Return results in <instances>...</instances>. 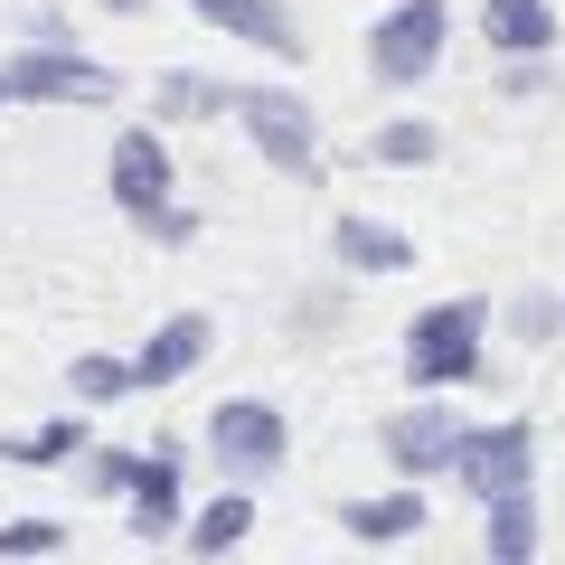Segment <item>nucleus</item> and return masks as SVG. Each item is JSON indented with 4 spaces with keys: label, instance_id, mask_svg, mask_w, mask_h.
Instances as JSON below:
<instances>
[{
    "label": "nucleus",
    "instance_id": "f257e3e1",
    "mask_svg": "<svg viewBox=\"0 0 565 565\" xmlns=\"http://www.w3.org/2000/svg\"><path fill=\"white\" fill-rule=\"evenodd\" d=\"M405 386L415 396H452V386H481L490 377V302L452 292V302H424L405 321V349H396Z\"/></svg>",
    "mask_w": 565,
    "mask_h": 565
},
{
    "label": "nucleus",
    "instance_id": "2eb2a0df",
    "mask_svg": "<svg viewBox=\"0 0 565 565\" xmlns=\"http://www.w3.org/2000/svg\"><path fill=\"white\" fill-rule=\"evenodd\" d=\"M330 255H340V274H405L415 264V236L386 217H340L330 226Z\"/></svg>",
    "mask_w": 565,
    "mask_h": 565
},
{
    "label": "nucleus",
    "instance_id": "f03ea898",
    "mask_svg": "<svg viewBox=\"0 0 565 565\" xmlns=\"http://www.w3.org/2000/svg\"><path fill=\"white\" fill-rule=\"evenodd\" d=\"M0 104H122V76L66 39H39L0 57Z\"/></svg>",
    "mask_w": 565,
    "mask_h": 565
},
{
    "label": "nucleus",
    "instance_id": "f8f14e48",
    "mask_svg": "<svg viewBox=\"0 0 565 565\" xmlns=\"http://www.w3.org/2000/svg\"><path fill=\"white\" fill-rule=\"evenodd\" d=\"M481 47L500 66L556 57V0H481Z\"/></svg>",
    "mask_w": 565,
    "mask_h": 565
},
{
    "label": "nucleus",
    "instance_id": "423d86ee",
    "mask_svg": "<svg viewBox=\"0 0 565 565\" xmlns=\"http://www.w3.org/2000/svg\"><path fill=\"white\" fill-rule=\"evenodd\" d=\"M452 481L471 490V500H527L537 490V424L527 415H500V424H471L462 452H452Z\"/></svg>",
    "mask_w": 565,
    "mask_h": 565
},
{
    "label": "nucleus",
    "instance_id": "9d476101",
    "mask_svg": "<svg viewBox=\"0 0 565 565\" xmlns=\"http://www.w3.org/2000/svg\"><path fill=\"white\" fill-rule=\"evenodd\" d=\"M330 519H340V537H349V546L386 556V546H405L424 519H434V509H424V490H415V481H396V490H367V500H340Z\"/></svg>",
    "mask_w": 565,
    "mask_h": 565
},
{
    "label": "nucleus",
    "instance_id": "6ab92c4d",
    "mask_svg": "<svg viewBox=\"0 0 565 565\" xmlns=\"http://www.w3.org/2000/svg\"><path fill=\"white\" fill-rule=\"evenodd\" d=\"M481 556L537 565V490H527V500H490V509H481Z\"/></svg>",
    "mask_w": 565,
    "mask_h": 565
},
{
    "label": "nucleus",
    "instance_id": "9b49d317",
    "mask_svg": "<svg viewBox=\"0 0 565 565\" xmlns=\"http://www.w3.org/2000/svg\"><path fill=\"white\" fill-rule=\"evenodd\" d=\"M189 20L236 39V47H264V57H302V29H292L282 0H189Z\"/></svg>",
    "mask_w": 565,
    "mask_h": 565
},
{
    "label": "nucleus",
    "instance_id": "1a4fd4ad",
    "mask_svg": "<svg viewBox=\"0 0 565 565\" xmlns=\"http://www.w3.org/2000/svg\"><path fill=\"white\" fill-rule=\"evenodd\" d=\"M180 444H141L132 462V490H122V519H132V537H180L189 527V490H180Z\"/></svg>",
    "mask_w": 565,
    "mask_h": 565
},
{
    "label": "nucleus",
    "instance_id": "393cba45",
    "mask_svg": "<svg viewBox=\"0 0 565 565\" xmlns=\"http://www.w3.org/2000/svg\"><path fill=\"white\" fill-rule=\"evenodd\" d=\"M500 95H546V57H519V66L500 76Z\"/></svg>",
    "mask_w": 565,
    "mask_h": 565
},
{
    "label": "nucleus",
    "instance_id": "0eeeda50",
    "mask_svg": "<svg viewBox=\"0 0 565 565\" xmlns=\"http://www.w3.org/2000/svg\"><path fill=\"white\" fill-rule=\"evenodd\" d=\"M104 189H114V207L132 226H151L161 207H180V161H170L161 122H122L114 151H104Z\"/></svg>",
    "mask_w": 565,
    "mask_h": 565
},
{
    "label": "nucleus",
    "instance_id": "412c9836",
    "mask_svg": "<svg viewBox=\"0 0 565 565\" xmlns=\"http://www.w3.org/2000/svg\"><path fill=\"white\" fill-rule=\"evenodd\" d=\"M57 546H66L57 519H0V565H39V556H57Z\"/></svg>",
    "mask_w": 565,
    "mask_h": 565
},
{
    "label": "nucleus",
    "instance_id": "4be33fe9",
    "mask_svg": "<svg viewBox=\"0 0 565 565\" xmlns=\"http://www.w3.org/2000/svg\"><path fill=\"white\" fill-rule=\"evenodd\" d=\"M509 330H519L527 349L556 340V330H565V292H519V302H509Z\"/></svg>",
    "mask_w": 565,
    "mask_h": 565
},
{
    "label": "nucleus",
    "instance_id": "ddd939ff",
    "mask_svg": "<svg viewBox=\"0 0 565 565\" xmlns=\"http://www.w3.org/2000/svg\"><path fill=\"white\" fill-rule=\"evenodd\" d=\"M207 340H217V330H207L199 311H170V321H161L151 340L132 349L141 386H180V377H199V367H207Z\"/></svg>",
    "mask_w": 565,
    "mask_h": 565
},
{
    "label": "nucleus",
    "instance_id": "b1692460",
    "mask_svg": "<svg viewBox=\"0 0 565 565\" xmlns=\"http://www.w3.org/2000/svg\"><path fill=\"white\" fill-rule=\"evenodd\" d=\"M141 236H151V245H189V236H199V217H189V207H161Z\"/></svg>",
    "mask_w": 565,
    "mask_h": 565
},
{
    "label": "nucleus",
    "instance_id": "5701e85b",
    "mask_svg": "<svg viewBox=\"0 0 565 565\" xmlns=\"http://www.w3.org/2000/svg\"><path fill=\"white\" fill-rule=\"evenodd\" d=\"M132 462H141V452H122V444H95V452H85V481H95L104 500H122V490H132Z\"/></svg>",
    "mask_w": 565,
    "mask_h": 565
},
{
    "label": "nucleus",
    "instance_id": "a211bd4d",
    "mask_svg": "<svg viewBox=\"0 0 565 565\" xmlns=\"http://www.w3.org/2000/svg\"><path fill=\"white\" fill-rule=\"evenodd\" d=\"M66 396L95 415V405H122V396H141V367L132 359H114V349H76V367H66Z\"/></svg>",
    "mask_w": 565,
    "mask_h": 565
},
{
    "label": "nucleus",
    "instance_id": "aec40b11",
    "mask_svg": "<svg viewBox=\"0 0 565 565\" xmlns=\"http://www.w3.org/2000/svg\"><path fill=\"white\" fill-rule=\"evenodd\" d=\"M434 151H444V132H434L424 114H396V122L367 132V161L377 170H434Z\"/></svg>",
    "mask_w": 565,
    "mask_h": 565
},
{
    "label": "nucleus",
    "instance_id": "dca6fc26",
    "mask_svg": "<svg viewBox=\"0 0 565 565\" xmlns=\"http://www.w3.org/2000/svg\"><path fill=\"white\" fill-rule=\"evenodd\" d=\"M217 114H236V85L226 76H199V66L151 76V122H217Z\"/></svg>",
    "mask_w": 565,
    "mask_h": 565
},
{
    "label": "nucleus",
    "instance_id": "a878e982",
    "mask_svg": "<svg viewBox=\"0 0 565 565\" xmlns=\"http://www.w3.org/2000/svg\"><path fill=\"white\" fill-rule=\"evenodd\" d=\"M95 10H141V0H95Z\"/></svg>",
    "mask_w": 565,
    "mask_h": 565
},
{
    "label": "nucleus",
    "instance_id": "bb28decb",
    "mask_svg": "<svg viewBox=\"0 0 565 565\" xmlns=\"http://www.w3.org/2000/svg\"><path fill=\"white\" fill-rule=\"evenodd\" d=\"M481 565H500V556H481Z\"/></svg>",
    "mask_w": 565,
    "mask_h": 565
},
{
    "label": "nucleus",
    "instance_id": "20e7f679",
    "mask_svg": "<svg viewBox=\"0 0 565 565\" xmlns=\"http://www.w3.org/2000/svg\"><path fill=\"white\" fill-rule=\"evenodd\" d=\"M236 122L264 151V170L282 180H321V114L302 104V85H236Z\"/></svg>",
    "mask_w": 565,
    "mask_h": 565
},
{
    "label": "nucleus",
    "instance_id": "6e6552de",
    "mask_svg": "<svg viewBox=\"0 0 565 565\" xmlns=\"http://www.w3.org/2000/svg\"><path fill=\"white\" fill-rule=\"evenodd\" d=\"M462 434L471 424L452 415V396H405L396 415L377 424V452H386V471H396V481H434V471H452V452H462Z\"/></svg>",
    "mask_w": 565,
    "mask_h": 565
},
{
    "label": "nucleus",
    "instance_id": "f3484780",
    "mask_svg": "<svg viewBox=\"0 0 565 565\" xmlns=\"http://www.w3.org/2000/svg\"><path fill=\"white\" fill-rule=\"evenodd\" d=\"M76 452H95V444H85V405L47 415L39 434H0V462H10V471H57V462H76Z\"/></svg>",
    "mask_w": 565,
    "mask_h": 565
},
{
    "label": "nucleus",
    "instance_id": "7ed1b4c3",
    "mask_svg": "<svg viewBox=\"0 0 565 565\" xmlns=\"http://www.w3.org/2000/svg\"><path fill=\"white\" fill-rule=\"evenodd\" d=\"M444 47H452V0H386L367 20V76L424 85V76H444Z\"/></svg>",
    "mask_w": 565,
    "mask_h": 565
},
{
    "label": "nucleus",
    "instance_id": "39448f33",
    "mask_svg": "<svg viewBox=\"0 0 565 565\" xmlns=\"http://www.w3.org/2000/svg\"><path fill=\"white\" fill-rule=\"evenodd\" d=\"M282 452H292V424H282V405H264V396H217V405H207V462H217L236 490L274 481Z\"/></svg>",
    "mask_w": 565,
    "mask_h": 565
},
{
    "label": "nucleus",
    "instance_id": "4468645a",
    "mask_svg": "<svg viewBox=\"0 0 565 565\" xmlns=\"http://www.w3.org/2000/svg\"><path fill=\"white\" fill-rule=\"evenodd\" d=\"M245 537H255V490H236V481H226L217 500H199V509H189V527H180V546H189V556H199V565L236 556Z\"/></svg>",
    "mask_w": 565,
    "mask_h": 565
}]
</instances>
